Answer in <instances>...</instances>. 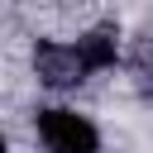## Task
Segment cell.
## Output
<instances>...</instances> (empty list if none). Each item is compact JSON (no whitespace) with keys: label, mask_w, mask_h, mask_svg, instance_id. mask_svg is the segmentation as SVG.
I'll use <instances>...</instances> for the list:
<instances>
[{"label":"cell","mask_w":153,"mask_h":153,"mask_svg":"<svg viewBox=\"0 0 153 153\" xmlns=\"http://www.w3.org/2000/svg\"><path fill=\"white\" fill-rule=\"evenodd\" d=\"M76 43H81V57H86L91 72H100V67L115 62V33H110V29H91V33H81Z\"/></svg>","instance_id":"cell-3"},{"label":"cell","mask_w":153,"mask_h":153,"mask_svg":"<svg viewBox=\"0 0 153 153\" xmlns=\"http://www.w3.org/2000/svg\"><path fill=\"white\" fill-rule=\"evenodd\" d=\"M38 139L48 153H96L100 148V134L86 115L67 110V105H53V110H38Z\"/></svg>","instance_id":"cell-1"},{"label":"cell","mask_w":153,"mask_h":153,"mask_svg":"<svg viewBox=\"0 0 153 153\" xmlns=\"http://www.w3.org/2000/svg\"><path fill=\"white\" fill-rule=\"evenodd\" d=\"M0 153H5V139H0Z\"/></svg>","instance_id":"cell-4"},{"label":"cell","mask_w":153,"mask_h":153,"mask_svg":"<svg viewBox=\"0 0 153 153\" xmlns=\"http://www.w3.org/2000/svg\"><path fill=\"white\" fill-rule=\"evenodd\" d=\"M33 72H38L43 86H57V91L91 76V67L81 57V43H38L33 48Z\"/></svg>","instance_id":"cell-2"}]
</instances>
